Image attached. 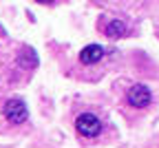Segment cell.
<instances>
[{"mask_svg": "<svg viewBox=\"0 0 159 148\" xmlns=\"http://www.w3.org/2000/svg\"><path fill=\"white\" fill-rule=\"evenodd\" d=\"M75 128L84 137H95V135H99V131H102V122H99V117L93 115V113H82L75 119Z\"/></svg>", "mask_w": 159, "mask_h": 148, "instance_id": "6da1fadb", "label": "cell"}, {"mask_svg": "<svg viewBox=\"0 0 159 148\" xmlns=\"http://www.w3.org/2000/svg\"><path fill=\"white\" fill-rule=\"evenodd\" d=\"M5 117H7L11 124H22V122H27V117H29L27 104L20 99V97L7 99V104H5Z\"/></svg>", "mask_w": 159, "mask_h": 148, "instance_id": "7a4b0ae2", "label": "cell"}, {"mask_svg": "<svg viewBox=\"0 0 159 148\" xmlns=\"http://www.w3.org/2000/svg\"><path fill=\"white\" fill-rule=\"evenodd\" d=\"M126 97H128V104L135 106V109H146L150 104V99H152L148 86H144V84H135V86H130Z\"/></svg>", "mask_w": 159, "mask_h": 148, "instance_id": "3957f363", "label": "cell"}, {"mask_svg": "<svg viewBox=\"0 0 159 148\" xmlns=\"http://www.w3.org/2000/svg\"><path fill=\"white\" fill-rule=\"evenodd\" d=\"M104 58V49L99 44H91V47H84L82 53H80V60L84 62V64H95Z\"/></svg>", "mask_w": 159, "mask_h": 148, "instance_id": "277c9868", "label": "cell"}, {"mask_svg": "<svg viewBox=\"0 0 159 148\" xmlns=\"http://www.w3.org/2000/svg\"><path fill=\"white\" fill-rule=\"evenodd\" d=\"M18 62H20L22 67L31 69V67L38 64V55H35V51H33L31 47H25L22 51H20V55H18Z\"/></svg>", "mask_w": 159, "mask_h": 148, "instance_id": "5b68a950", "label": "cell"}, {"mask_svg": "<svg viewBox=\"0 0 159 148\" xmlns=\"http://www.w3.org/2000/svg\"><path fill=\"white\" fill-rule=\"evenodd\" d=\"M106 35L108 38H122V35H126V25L122 22V20H113V22L106 25Z\"/></svg>", "mask_w": 159, "mask_h": 148, "instance_id": "8992f818", "label": "cell"}]
</instances>
